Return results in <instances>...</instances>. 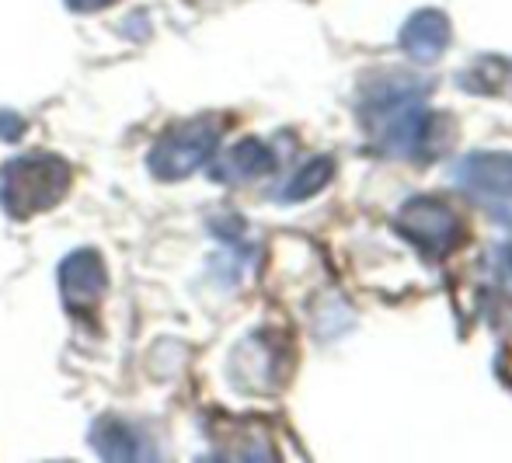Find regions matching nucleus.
<instances>
[{"mask_svg":"<svg viewBox=\"0 0 512 463\" xmlns=\"http://www.w3.org/2000/svg\"><path fill=\"white\" fill-rule=\"evenodd\" d=\"M359 119L373 147L387 157H425L432 154L436 115L425 108V84L411 77L387 74L363 91Z\"/></svg>","mask_w":512,"mask_h":463,"instance_id":"nucleus-1","label":"nucleus"},{"mask_svg":"<svg viewBox=\"0 0 512 463\" xmlns=\"http://www.w3.org/2000/svg\"><path fill=\"white\" fill-rule=\"evenodd\" d=\"M70 188V164L56 154H28L0 168V206L14 220H28L56 202H63Z\"/></svg>","mask_w":512,"mask_h":463,"instance_id":"nucleus-2","label":"nucleus"},{"mask_svg":"<svg viewBox=\"0 0 512 463\" xmlns=\"http://www.w3.org/2000/svg\"><path fill=\"white\" fill-rule=\"evenodd\" d=\"M220 147V122L216 119H189L164 129L147 157V168L161 182H182L199 171Z\"/></svg>","mask_w":512,"mask_h":463,"instance_id":"nucleus-3","label":"nucleus"},{"mask_svg":"<svg viewBox=\"0 0 512 463\" xmlns=\"http://www.w3.org/2000/svg\"><path fill=\"white\" fill-rule=\"evenodd\" d=\"M394 230L425 258H446L464 244V223L450 202L436 195H415L394 216Z\"/></svg>","mask_w":512,"mask_h":463,"instance_id":"nucleus-4","label":"nucleus"},{"mask_svg":"<svg viewBox=\"0 0 512 463\" xmlns=\"http://www.w3.org/2000/svg\"><path fill=\"white\" fill-rule=\"evenodd\" d=\"M453 182L467 192L492 220L512 227V154L502 150H478L467 154L453 171Z\"/></svg>","mask_w":512,"mask_h":463,"instance_id":"nucleus-5","label":"nucleus"},{"mask_svg":"<svg viewBox=\"0 0 512 463\" xmlns=\"http://www.w3.org/2000/svg\"><path fill=\"white\" fill-rule=\"evenodd\" d=\"M108 289V269L91 248L70 251L60 262V296L70 314H91Z\"/></svg>","mask_w":512,"mask_h":463,"instance_id":"nucleus-6","label":"nucleus"},{"mask_svg":"<svg viewBox=\"0 0 512 463\" xmlns=\"http://www.w3.org/2000/svg\"><path fill=\"white\" fill-rule=\"evenodd\" d=\"M91 446H95L102 460H119V463L157 457L154 443H150V436L140 425L122 422V418H112V415L98 418V422L91 425Z\"/></svg>","mask_w":512,"mask_h":463,"instance_id":"nucleus-7","label":"nucleus"},{"mask_svg":"<svg viewBox=\"0 0 512 463\" xmlns=\"http://www.w3.org/2000/svg\"><path fill=\"white\" fill-rule=\"evenodd\" d=\"M401 49H405L408 60L415 63H436L439 56L450 46V18L443 11H415L411 18L401 25Z\"/></svg>","mask_w":512,"mask_h":463,"instance_id":"nucleus-8","label":"nucleus"},{"mask_svg":"<svg viewBox=\"0 0 512 463\" xmlns=\"http://www.w3.org/2000/svg\"><path fill=\"white\" fill-rule=\"evenodd\" d=\"M276 168V154L262 140H241L216 161L213 178L223 185H248Z\"/></svg>","mask_w":512,"mask_h":463,"instance_id":"nucleus-9","label":"nucleus"},{"mask_svg":"<svg viewBox=\"0 0 512 463\" xmlns=\"http://www.w3.org/2000/svg\"><path fill=\"white\" fill-rule=\"evenodd\" d=\"M460 88L471 94L512 91V60L506 56H478L467 70H460Z\"/></svg>","mask_w":512,"mask_h":463,"instance_id":"nucleus-10","label":"nucleus"},{"mask_svg":"<svg viewBox=\"0 0 512 463\" xmlns=\"http://www.w3.org/2000/svg\"><path fill=\"white\" fill-rule=\"evenodd\" d=\"M331 175H335V161H331V157H314V161H307L304 168L286 182V188L279 192V199L283 202H304V199H310V195L321 192V188L331 182Z\"/></svg>","mask_w":512,"mask_h":463,"instance_id":"nucleus-11","label":"nucleus"},{"mask_svg":"<svg viewBox=\"0 0 512 463\" xmlns=\"http://www.w3.org/2000/svg\"><path fill=\"white\" fill-rule=\"evenodd\" d=\"M25 136V119L14 112H0V140L4 143H14Z\"/></svg>","mask_w":512,"mask_h":463,"instance_id":"nucleus-12","label":"nucleus"},{"mask_svg":"<svg viewBox=\"0 0 512 463\" xmlns=\"http://www.w3.org/2000/svg\"><path fill=\"white\" fill-rule=\"evenodd\" d=\"M499 276L502 282L512 289V244H506V248H499Z\"/></svg>","mask_w":512,"mask_h":463,"instance_id":"nucleus-13","label":"nucleus"},{"mask_svg":"<svg viewBox=\"0 0 512 463\" xmlns=\"http://www.w3.org/2000/svg\"><path fill=\"white\" fill-rule=\"evenodd\" d=\"M67 4H70V11H102L112 0H67Z\"/></svg>","mask_w":512,"mask_h":463,"instance_id":"nucleus-14","label":"nucleus"}]
</instances>
